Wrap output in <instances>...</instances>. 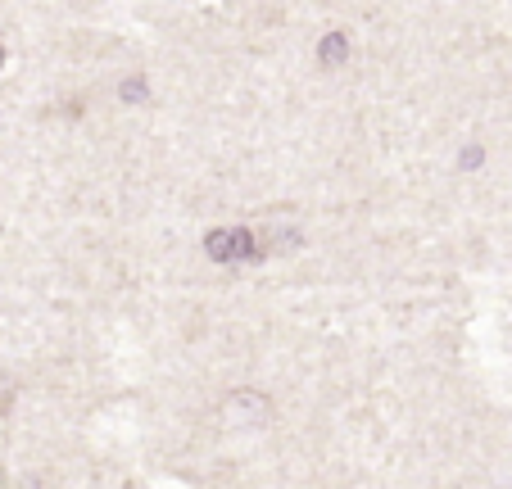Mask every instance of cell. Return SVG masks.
I'll return each instance as SVG.
<instances>
[{
    "label": "cell",
    "mask_w": 512,
    "mask_h": 489,
    "mask_svg": "<svg viewBox=\"0 0 512 489\" xmlns=\"http://www.w3.org/2000/svg\"><path fill=\"white\" fill-rule=\"evenodd\" d=\"M204 254H209L213 263H223V268H245V263H263L250 227H213L209 236H204Z\"/></svg>",
    "instance_id": "3"
},
{
    "label": "cell",
    "mask_w": 512,
    "mask_h": 489,
    "mask_svg": "<svg viewBox=\"0 0 512 489\" xmlns=\"http://www.w3.org/2000/svg\"><path fill=\"white\" fill-rule=\"evenodd\" d=\"M349 55H354V46H349V32H340V28H331V32H322L318 37V68H345L349 64Z\"/></svg>",
    "instance_id": "4"
},
{
    "label": "cell",
    "mask_w": 512,
    "mask_h": 489,
    "mask_svg": "<svg viewBox=\"0 0 512 489\" xmlns=\"http://www.w3.org/2000/svg\"><path fill=\"white\" fill-rule=\"evenodd\" d=\"M213 422L227 435H259L277 422V399L259 385H236L213 403Z\"/></svg>",
    "instance_id": "1"
},
{
    "label": "cell",
    "mask_w": 512,
    "mask_h": 489,
    "mask_svg": "<svg viewBox=\"0 0 512 489\" xmlns=\"http://www.w3.org/2000/svg\"><path fill=\"white\" fill-rule=\"evenodd\" d=\"M0 64H5V50H0Z\"/></svg>",
    "instance_id": "6"
},
{
    "label": "cell",
    "mask_w": 512,
    "mask_h": 489,
    "mask_svg": "<svg viewBox=\"0 0 512 489\" xmlns=\"http://www.w3.org/2000/svg\"><path fill=\"white\" fill-rule=\"evenodd\" d=\"M254 245H259V259H286V254L304 250V222L290 204H272L259 218L250 222Z\"/></svg>",
    "instance_id": "2"
},
{
    "label": "cell",
    "mask_w": 512,
    "mask_h": 489,
    "mask_svg": "<svg viewBox=\"0 0 512 489\" xmlns=\"http://www.w3.org/2000/svg\"><path fill=\"white\" fill-rule=\"evenodd\" d=\"M118 96H123V105H145L150 100V82L145 77H127V82H118Z\"/></svg>",
    "instance_id": "5"
}]
</instances>
